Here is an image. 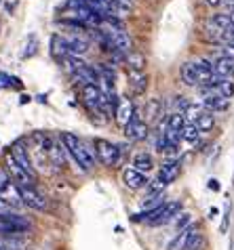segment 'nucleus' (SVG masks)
Segmentation results:
<instances>
[{
  "instance_id": "nucleus-1",
  "label": "nucleus",
  "mask_w": 234,
  "mask_h": 250,
  "mask_svg": "<svg viewBox=\"0 0 234 250\" xmlns=\"http://www.w3.org/2000/svg\"><path fill=\"white\" fill-rule=\"evenodd\" d=\"M182 200H171V202H161L156 208L148 212H140L135 214L133 221L135 223H146V225H152V227H158V225H164L169 223V221H173L177 214L182 212Z\"/></svg>"
},
{
  "instance_id": "nucleus-2",
  "label": "nucleus",
  "mask_w": 234,
  "mask_h": 250,
  "mask_svg": "<svg viewBox=\"0 0 234 250\" xmlns=\"http://www.w3.org/2000/svg\"><path fill=\"white\" fill-rule=\"evenodd\" d=\"M61 143H64V149L74 158V162L78 164L82 172H89L95 166V158H97L95 149L87 147L74 133H61Z\"/></svg>"
},
{
  "instance_id": "nucleus-3",
  "label": "nucleus",
  "mask_w": 234,
  "mask_h": 250,
  "mask_svg": "<svg viewBox=\"0 0 234 250\" xmlns=\"http://www.w3.org/2000/svg\"><path fill=\"white\" fill-rule=\"evenodd\" d=\"M95 156L104 166H114L120 158V149L108 139H95Z\"/></svg>"
},
{
  "instance_id": "nucleus-4",
  "label": "nucleus",
  "mask_w": 234,
  "mask_h": 250,
  "mask_svg": "<svg viewBox=\"0 0 234 250\" xmlns=\"http://www.w3.org/2000/svg\"><path fill=\"white\" fill-rule=\"evenodd\" d=\"M17 187H19V193H22V202L25 206L34 208V210H47V208H49L47 198L34 185H17Z\"/></svg>"
},
{
  "instance_id": "nucleus-5",
  "label": "nucleus",
  "mask_w": 234,
  "mask_h": 250,
  "mask_svg": "<svg viewBox=\"0 0 234 250\" xmlns=\"http://www.w3.org/2000/svg\"><path fill=\"white\" fill-rule=\"evenodd\" d=\"M125 137L129 139V141H143V139L148 137V124L141 120L140 114H133V118H131V122L125 126Z\"/></svg>"
},
{
  "instance_id": "nucleus-6",
  "label": "nucleus",
  "mask_w": 234,
  "mask_h": 250,
  "mask_svg": "<svg viewBox=\"0 0 234 250\" xmlns=\"http://www.w3.org/2000/svg\"><path fill=\"white\" fill-rule=\"evenodd\" d=\"M196 233H198V225L196 223H190L188 227H184L182 231L169 242L167 250H186V248H188V244H190V240L194 238Z\"/></svg>"
},
{
  "instance_id": "nucleus-7",
  "label": "nucleus",
  "mask_w": 234,
  "mask_h": 250,
  "mask_svg": "<svg viewBox=\"0 0 234 250\" xmlns=\"http://www.w3.org/2000/svg\"><path fill=\"white\" fill-rule=\"evenodd\" d=\"M6 172L11 175V179H15V185H34V181H36V179H32L22 166L15 162V158L11 154L6 156Z\"/></svg>"
},
{
  "instance_id": "nucleus-8",
  "label": "nucleus",
  "mask_w": 234,
  "mask_h": 250,
  "mask_svg": "<svg viewBox=\"0 0 234 250\" xmlns=\"http://www.w3.org/2000/svg\"><path fill=\"white\" fill-rule=\"evenodd\" d=\"M11 156L15 158V162L22 166V168L30 175L32 179H36V170H34V166H32V160H30V156H27V151L23 149V145H22V141H17L15 145H13V149H11Z\"/></svg>"
},
{
  "instance_id": "nucleus-9",
  "label": "nucleus",
  "mask_w": 234,
  "mask_h": 250,
  "mask_svg": "<svg viewBox=\"0 0 234 250\" xmlns=\"http://www.w3.org/2000/svg\"><path fill=\"white\" fill-rule=\"evenodd\" d=\"M122 183H125L129 189H141L143 185L148 183V179L143 172L135 170V168H125L122 170Z\"/></svg>"
},
{
  "instance_id": "nucleus-10",
  "label": "nucleus",
  "mask_w": 234,
  "mask_h": 250,
  "mask_svg": "<svg viewBox=\"0 0 234 250\" xmlns=\"http://www.w3.org/2000/svg\"><path fill=\"white\" fill-rule=\"evenodd\" d=\"M0 200H4L6 204H11L13 208H17V206H22V193H19V187L9 181L4 187H0Z\"/></svg>"
},
{
  "instance_id": "nucleus-11",
  "label": "nucleus",
  "mask_w": 234,
  "mask_h": 250,
  "mask_svg": "<svg viewBox=\"0 0 234 250\" xmlns=\"http://www.w3.org/2000/svg\"><path fill=\"white\" fill-rule=\"evenodd\" d=\"M116 122L120 124L122 128L127 126V124L131 122V118H133V114H135V107H133V101L131 99H120L118 101V107H116Z\"/></svg>"
},
{
  "instance_id": "nucleus-12",
  "label": "nucleus",
  "mask_w": 234,
  "mask_h": 250,
  "mask_svg": "<svg viewBox=\"0 0 234 250\" xmlns=\"http://www.w3.org/2000/svg\"><path fill=\"white\" fill-rule=\"evenodd\" d=\"M66 42H68V53L74 55V57H85L89 53V42L80 36H66Z\"/></svg>"
},
{
  "instance_id": "nucleus-13",
  "label": "nucleus",
  "mask_w": 234,
  "mask_h": 250,
  "mask_svg": "<svg viewBox=\"0 0 234 250\" xmlns=\"http://www.w3.org/2000/svg\"><path fill=\"white\" fill-rule=\"evenodd\" d=\"M158 177L164 179L167 183H173L177 177H180V162L177 160H164L161 170H158Z\"/></svg>"
},
{
  "instance_id": "nucleus-14",
  "label": "nucleus",
  "mask_w": 234,
  "mask_h": 250,
  "mask_svg": "<svg viewBox=\"0 0 234 250\" xmlns=\"http://www.w3.org/2000/svg\"><path fill=\"white\" fill-rule=\"evenodd\" d=\"M131 168L143 172V175H148V172L154 170V158L152 154H148V151H141V154H135L133 158V166Z\"/></svg>"
},
{
  "instance_id": "nucleus-15",
  "label": "nucleus",
  "mask_w": 234,
  "mask_h": 250,
  "mask_svg": "<svg viewBox=\"0 0 234 250\" xmlns=\"http://www.w3.org/2000/svg\"><path fill=\"white\" fill-rule=\"evenodd\" d=\"M213 74L222 76V78H228V76L234 74V61L232 59H226V57L213 59Z\"/></svg>"
},
{
  "instance_id": "nucleus-16",
  "label": "nucleus",
  "mask_w": 234,
  "mask_h": 250,
  "mask_svg": "<svg viewBox=\"0 0 234 250\" xmlns=\"http://www.w3.org/2000/svg\"><path fill=\"white\" fill-rule=\"evenodd\" d=\"M129 86L133 88L137 95H141L143 91H146V86H148L146 72H133V69H129Z\"/></svg>"
},
{
  "instance_id": "nucleus-17",
  "label": "nucleus",
  "mask_w": 234,
  "mask_h": 250,
  "mask_svg": "<svg viewBox=\"0 0 234 250\" xmlns=\"http://www.w3.org/2000/svg\"><path fill=\"white\" fill-rule=\"evenodd\" d=\"M127 63H129V69H133V72H146L148 59H146V55H141L137 51H131L127 55Z\"/></svg>"
},
{
  "instance_id": "nucleus-18",
  "label": "nucleus",
  "mask_w": 234,
  "mask_h": 250,
  "mask_svg": "<svg viewBox=\"0 0 234 250\" xmlns=\"http://www.w3.org/2000/svg\"><path fill=\"white\" fill-rule=\"evenodd\" d=\"M51 46H53V55L57 57L59 61L66 57L68 53V42H66V36H59V34H55V36L51 38Z\"/></svg>"
},
{
  "instance_id": "nucleus-19",
  "label": "nucleus",
  "mask_w": 234,
  "mask_h": 250,
  "mask_svg": "<svg viewBox=\"0 0 234 250\" xmlns=\"http://www.w3.org/2000/svg\"><path fill=\"white\" fill-rule=\"evenodd\" d=\"M196 126H198V130L201 133H207V130H211L213 126H215V116H213L211 112H203L201 116L196 118Z\"/></svg>"
},
{
  "instance_id": "nucleus-20",
  "label": "nucleus",
  "mask_w": 234,
  "mask_h": 250,
  "mask_svg": "<svg viewBox=\"0 0 234 250\" xmlns=\"http://www.w3.org/2000/svg\"><path fill=\"white\" fill-rule=\"evenodd\" d=\"M167 181L164 179H161V177H154L152 181H148L146 183V187H148V196H163V191L167 189Z\"/></svg>"
},
{
  "instance_id": "nucleus-21",
  "label": "nucleus",
  "mask_w": 234,
  "mask_h": 250,
  "mask_svg": "<svg viewBox=\"0 0 234 250\" xmlns=\"http://www.w3.org/2000/svg\"><path fill=\"white\" fill-rule=\"evenodd\" d=\"M186 126V116L182 112H173L167 118V130H182Z\"/></svg>"
},
{
  "instance_id": "nucleus-22",
  "label": "nucleus",
  "mask_w": 234,
  "mask_h": 250,
  "mask_svg": "<svg viewBox=\"0 0 234 250\" xmlns=\"http://www.w3.org/2000/svg\"><path fill=\"white\" fill-rule=\"evenodd\" d=\"M198 137H201V130H198V126H196L194 122H188L182 128V139H184V141L194 143V141H198Z\"/></svg>"
},
{
  "instance_id": "nucleus-23",
  "label": "nucleus",
  "mask_w": 234,
  "mask_h": 250,
  "mask_svg": "<svg viewBox=\"0 0 234 250\" xmlns=\"http://www.w3.org/2000/svg\"><path fill=\"white\" fill-rule=\"evenodd\" d=\"M215 88H217V93H219V95L226 97V99H230V97L234 95V82L228 80V78H224Z\"/></svg>"
},
{
  "instance_id": "nucleus-24",
  "label": "nucleus",
  "mask_w": 234,
  "mask_h": 250,
  "mask_svg": "<svg viewBox=\"0 0 234 250\" xmlns=\"http://www.w3.org/2000/svg\"><path fill=\"white\" fill-rule=\"evenodd\" d=\"M186 118H188V120H192V122H196V118L203 114V107L201 105H194V103H188V105H186V109L182 112Z\"/></svg>"
},
{
  "instance_id": "nucleus-25",
  "label": "nucleus",
  "mask_w": 234,
  "mask_h": 250,
  "mask_svg": "<svg viewBox=\"0 0 234 250\" xmlns=\"http://www.w3.org/2000/svg\"><path fill=\"white\" fill-rule=\"evenodd\" d=\"M36 51H38V38L32 34V36H30V42L25 44V51L22 53V57H23V59L34 57V55H36Z\"/></svg>"
},
{
  "instance_id": "nucleus-26",
  "label": "nucleus",
  "mask_w": 234,
  "mask_h": 250,
  "mask_svg": "<svg viewBox=\"0 0 234 250\" xmlns=\"http://www.w3.org/2000/svg\"><path fill=\"white\" fill-rule=\"evenodd\" d=\"M192 223V214L190 212H180L177 214V221H175V229L177 231H182L184 227H188Z\"/></svg>"
},
{
  "instance_id": "nucleus-27",
  "label": "nucleus",
  "mask_w": 234,
  "mask_h": 250,
  "mask_svg": "<svg viewBox=\"0 0 234 250\" xmlns=\"http://www.w3.org/2000/svg\"><path fill=\"white\" fill-rule=\"evenodd\" d=\"M156 116H158V101L152 99V101H150V105H148V109H146V120H143V122L148 124V120H154Z\"/></svg>"
},
{
  "instance_id": "nucleus-28",
  "label": "nucleus",
  "mask_w": 234,
  "mask_h": 250,
  "mask_svg": "<svg viewBox=\"0 0 234 250\" xmlns=\"http://www.w3.org/2000/svg\"><path fill=\"white\" fill-rule=\"evenodd\" d=\"M36 139L40 141V145H43V149H45V151H51V149L55 147L53 137H49V135H36Z\"/></svg>"
},
{
  "instance_id": "nucleus-29",
  "label": "nucleus",
  "mask_w": 234,
  "mask_h": 250,
  "mask_svg": "<svg viewBox=\"0 0 234 250\" xmlns=\"http://www.w3.org/2000/svg\"><path fill=\"white\" fill-rule=\"evenodd\" d=\"M219 57H226V59H232V61H234V46L226 44V46L222 48V55H219Z\"/></svg>"
},
{
  "instance_id": "nucleus-30",
  "label": "nucleus",
  "mask_w": 234,
  "mask_h": 250,
  "mask_svg": "<svg viewBox=\"0 0 234 250\" xmlns=\"http://www.w3.org/2000/svg\"><path fill=\"white\" fill-rule=\"evenodd\" d=\"M9 181H13L11 175H9V172H6V168H0V187H4L6 183H9Z\"/></svg>"
},
{
  "instance_id": "nucleus-31",
  "label": "nucleus",
  "mask_w": 234,
  "mask_h": 250,
  "mask_svg": "<svg viewBox=\"0 0 234 250\" xmlns=\"http://www.w3.org/2000/svg\"><path fill=\"white\" fill-rule=\"evenodd\" d=\"M9 212H13V206L6 204L4 200H0V217H2V214H9Z\"/></svg>"
},
{
  "instance_id": "nucleus-32",
  "label": "nucleus",
  "mask_w": 234,
  "mask_h": 250,
  "mask_svg": "<svg viewBox=\"0 0 234 250\" xmlns=\"http://www.w3.org/2000/svg\"><path fill=\"white\" fill-rule=\"evenodd\" d=\"M6 86H11V76L0 74V88H6Z\"/></svg>"
},
{
  "instance_id": "nucleus-33",
  "label": "nucleus",
  "mask_w": 234,
  "mask_h": 250,
  "mask_svg": "<svg viewBox=\"0 0 234 250\" xmlns=\"http://www.w3.org/2000/svg\"><path fill=\"white\" fill-rule=\"evenodd\" d=\"M209 189L211 191H219V181H217V179H209Z\"/></svg>"
},
{
  "instance_id": "nucleus-34",
  "label": "nucleus",
  "mask_w": 234,
  "mask_h": 250,
  "mask_svg": "<svg viewBox=\"0 0 234 250\" xmlns=\"http://www.w3.org/2000/svg\"><path fill=\"white\" fill-rule=\"evenodd\" d=\"M207 6H213V9H217L219 4H224V0H203Z\"/></svg>"
},
{
  "instance_id": "nucleus-35",
  "label": "nucleus",
  "mask_w": 234,
  "mask_h": 250,
  "mask_svg": "<svg viewBox=\"0 0 234 250\" xmlns=\"http://www.w3.org/2000/svg\"><path fill=\"white\" fill-rule=\"evenodd\" d=\"M19 103H22V105H25V103H30V95H22V99H19Z\"/></svg>"
},
{
  "instance_id": "nucleus-36",
  "label": "nucleus",
  "mask_w": 234,
  "mask_h": 250,
  "mask_svg": "<svg viewBox=\"0 0 234 250\" xmlns=\"http://www.w3.org/2000/svg\"><path fill=\"white\" fill-rule=\"evenodd\" d=\"M0 250H6V248H4V246H2V244H0Z\"/></svg>"
}]
</instances>
